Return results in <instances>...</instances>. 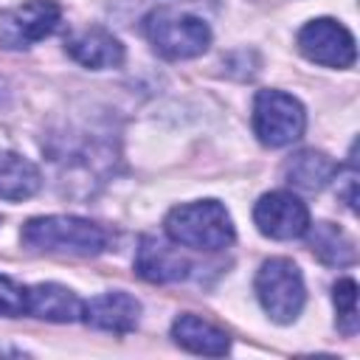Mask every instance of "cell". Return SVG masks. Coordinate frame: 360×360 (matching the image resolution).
I'll return each instance as SVG.
<instances>
[{
	"mask_svg": "<svg viewBox=\"0 0 360 360\" xmlns=\"http://www.w3.org/2000/svg\"><path fill=\"white\" fill-rule=\"evenodd\" d=\"M22 242L31 250L70 253V256H98L110 245V233L82 217H37L22 228Z\"/></svg>",
	"mask_w": 360,
	"mask_h": 360,
	"instance_id": "cell-1",
	"label": "cell"
},
{
	"mask_svg": "<svg viewBox=\"0 0 360 360\" xmlns=\"http://www.w3.org/2000/svg\"><path fill=\"white\" fill-rule=\"evenodd\" d=\"M166 233L172 242L194 250H222L233 242V222L217 200H200L177 205L166 217Z\"/></svg>",
	"mask_w": 360,
	"mask_h": 360,
	"instance_id": "cell-2",
	"label": "cell"
},
{
	"mask_svg": "<svg viewBox=\"0 0 360 360\" xmlns=\"http://www.w3.org/2000/svg\"><path fill=\"white\" fill-rule=\"evenodd\" d=\"M149 42L166 59H191L211 45V28L191 14H177L169 8L152 11L143 22Z\"/></svg>",
	"mask_w": 360,
	"mask_h": 360,
	"instance_id": "cell-3",
	"label": "cell"
},
{
	"mask_svg": "<svg viewBox=\"0 0 360 360\" xmlns=\"http://www.w3.org/2000/svg\"><path fill=\"white\" fill-rule=\"evenodd\" d=\"M256 295L276 323L295 321L307 301L301 270L290 259H267L256 273Z\"/></svg>",
	"mask_w": 360,
	"mask_h": 360,
	"instance_id": "cell-4",
	"label": "cell"
},
{
	"mask_svg": "<svg viewBox=\"0 0 360 360\" xmlns=\"http://www.w3.org/2000/svg\"><path fill=\"white\" fill-rule=\"evenodd\" d=\"M307 115L298 98L281 90H259L253 101V132L264 146H287L301 138Z\"/></svg>",
	"mask_w": 360,
	"mask_h": 360,
	"instance_id": "cell-5",
	"label": "cell"
},
{
	"mask_svg": "<svg viewBox=\"0 0 360 360\" xmlns=\"http://www.w3.org/2000/svg\"><path fill=\"white\" fill-rule=\"evenodd\" d=\"M62 8L53 0H28L14 8L0 11V45L3 48H28L56 31Z\"/></svg>",
	"mask_w": 360,
	"mask_h": 360,
	"instance_id": "cell-6",
	"label": "cell"
},
{
	"mask_svg": "<svg viewBox=\"0 0 360 360\" xmlns=\"http://www.w3.org/2000/svg\"><path fill=\"white\" fill-rule=\"evenodd\" d=\"M298 48L309 62H318L326 68H352L357 59L354 37L349 34L346 25L329 17L307 22L298 31Z\"/></svg>",
	"mask_w": 360,
	"mask_h": 360,
	"instance_id": "cell-7",
	"label": "cell"
},
{
	"mask_svg": "<svg viewBox=\"0 0 360 360\" xmlns=\"http://www.w3.org/2000/svg\"><path fill=\"white\" fill-rule=\"evenodd\" d=\"M253 219H256L259 231L270 239H298L309 228L307 205L290 191L264 194L253 208Z\"/></svg>",
	"mask_w": 360,
	"mask_h": 360,
	"instance_id": "cell-8",
	"label": "cell"
},
{
	"mask_svg": "<svg viewBox=\"0 0 360 360\" xmlns=\"http://www.w3.org/2000/svg\"><path fill=\"white\" fill-rule=\"evenodd\" d=\"M135 270L143 281L172 284V281H183L191 273V262L186 256H180V250H174L172 245H166L155 236H143L138 245Z\"/></svg>",
	"mask_w": 360,
	"mask_h": 360,
	"instance_id": "cell-9",
	"label": "cell"
},
{
	"mask_svg": "<svg viewBox=\"0 0 360 360\" xmlns=\"http://www.w3.org/2000/svg\"><path fill=\"white\" fill-rule=\"evenodd\" d=\"M138 315H141V304L121 290L96 295L90 304H84V321L96 329L115 332V335L132 332L138 323Z\"/></svg>",
	"mask_w": 360,
	"mask_h": 360,
	"instance_id": "cell-10",
	"label": "cell"
},
{
	"mask_svg": "<svg viewBox=\"0 0 360 360\" xmlns=\"http://www.w3.org/2000/svg\"><path fill=\"white\" fill-rule=\"evenodd\" d=\"M25 312L51 323H73L84 318V304L62 284H34L28 287Z\"/></svg>",
	"mask_w": 360,
	"mask_h": 360,
	"instance_id": "cell-11",
	"label": "cell"
},
{
	"mask_svg": "<svg viewBox=\"0 0 360 360\" xmlns=\"http://www.w3.org/2000/svg\"><path fill=\"white\" fill-rule=\"evenodd\" d=\"M65 51L84 68L104 70V68H118L124 62V45L104 28H87L65 42Z\"/></svg>",
	"mask_w": 360,
	"mask_h": 360,
	"instance_id": "cell-12",
	"label": "cell"
},
{
	"mask_svg": "<svg viewBox=\"0 0 360 360\" xmlns=\"http://www.w3.org/2000/svg\"><path fill=\"white\" fill-rule=\"evenodd\" d=\"M172 338H174L177 346H183L194 354H208V357H222L231 349L228 332H222L219 326H214L205 318L191 315V312L180 315L172 323Z\"/></svg>",
	"mask_w": 360,
	"mask_h": 360,
	"instance_id": "cell-13",
	"label": "cell"
},
{
	"mask_svg": "<svg viewBox=\"0 0 360 360\" xmlns=\"http://www.w3.org/2000/svg\"><path fill=\"white\" fill-rule=\"evenodd\" d=\"M284 174L292 186L304 188V191H318L323 188L329 180H335L338 174V163L323 155V152H315V149H301L295 155L287 158L284 163Z\"/></svg>",
	"mask_w": 360,
	"mask_h": 360,
	"instance_id": "cell-14",
	"label": "cell"
},
{
	"mask_svg": "<svg viewBox=\"0 0 360 360\" xmlns=\"http://www.w3.org/2000/svg\"><path fill=\"white\" fill-rule=\"evenodd\" d=\"M39 183V169L28 158L17 152H0V200H28L37 194Z\"/></svg>",
	"mask_w": 360,
	"mask_h": 360,
	"instance_id": "cell-15",
	"label": "cell"
},
{
	"mask_svg": "<svg viewBox=\"0 0 360 360\" xmlns=\"http://www.w3.org/2000/svg\"><path fill=\"white\" fill-rule=\"evenodd\" d=\"M309 248L329 267H346L354 262V242L343 233V228H338L332 222H318L309 231Z\"/></svg>",
	"mask_w": 360,
	"mask_h": 360,
	"instance_id": "cell-16",
	"label": "cell"
},
{
	"mask_svg": "<svg viewBox=\"0 0 360 360\" xmlns=\"http://www.w3.org/2000/svg\"><path fill=\"white\" fill-rule=\"evenodd\" d=\"M332 298H335V309H338V329L343 335H354L357 332V284L354 278H340L332 287Z\"/></svg>",
	"mask_w": 360,
	"mask_h": 360,
	"instance_id": "cell-17",
	"label": "cell"
},
{
	"mask_svg": "<svg viewBox=\"0 0 360 360\" xmlns=\"http://www.w3.org/2000/svg\"><path fill=\"white\" fill-rule=\"evenodd\" d=\"M28 307V287L14 284L8 276H0V315L20 318Z\"/></svg>",
	"mask_w": 360,
	"mask_h": 360,
	"instance_id": "cell-18",
	"label": "cell"
}]
</instances>
